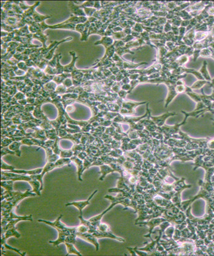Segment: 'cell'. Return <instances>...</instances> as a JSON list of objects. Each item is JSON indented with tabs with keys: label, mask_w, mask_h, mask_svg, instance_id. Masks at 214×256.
Returning <instances> with one entry per match:
<instances>
[{
	"label": "cell",
	"mask_w": 214,
	"mask_h": 256,
	"mask_svg": "<svg viewBox=\"0 0 214 256\" xmlns=\"http://www.w3.org/2000/svg\"><path fill=\"white\" fill-rule=\"evenodd\" d=\"M66 247H67V253L66 254V256H68L69 254H76L77 256H82L81 254L78 252L76 248L74 247L73 244L72 243H67V242H65L64 243Z\"/></svg>",
	"instance_id": "cell-5"
},
{
	"label": "cell",
	"mask_w": 214,
	"mask_h": 256,
	"mask_svg": "<svg viewBox=\"0 0 214 256\" xmlns=\"http://www.w3.org/2000/svg\"><path fill=\"white\" fill-rule=\"evenodd\" d=\"M28 182L30 183V185L32 186V187L33 188V190L32 191L33 192H36L38 195L40 196L41 195V193H40V192H41V191H40L41 187H39L40 182L38 181V180H31Z\"/></svg>",
	"instance_id": "cell-6"
},
{
	"label": "cell",
	"mask_w": 214,
	"mask_h": 256,
	"mask_svg": "<svg viewBox=\"0 0 214 256\" xmlns=\"http://www.w3.org/2000/svg\"><path fill=\"white\" fill-rule=\"evenodd\" d=\"M7 154H15V153L12 150H10L9 148H1V157L3 156V155H6Z\"/></svg>",
	"instance_id": "cell-10"
},
{
	"label": "cell",
	"mask_w": 214,
	"mask_h": 256,
	"mask_svg": "<svg viewBox=\"0 0 214 256\" xmlns=\"http://www.w3.org/2000/svg\"><path fill=\"white\" fill-rule=\"evenodd\" d=\"M14 236L16 238H20V234L17 231L16 228L15 227H10L6 230L4 235H1V240H6L8 238Z\"/></svg>",
	"instance_id": "cell-3"
},
{
	"label": "cell",
	"mask_w": 214,
	"mask_h": 256,
	"mask_svg": "<svg viewBox=\"0 0 214 256\" xmlns=\"http://www.w3.org/2000/svg\"><path fill=\"white\" fill-rule=\"evenodd\" d=\"M70 159H71L72 161L74 162V163L78 167V175L79 180L80 181H83V180L81 178V174H82L83 171V168L84 167V166H83L84 162H83L82 159H81L79 158H77V156L72 157V158H70Z\"/></svg>",
	"instance_id": "cell-4"
},
{
	"label": "cell",
	"mask_w": 214,
	"mask_h": 256,
	"mask_svg": "<svg viewBox=\"0 0 214 256\" xmlns=\"http://www.w3.org/2000/svg\"><path fill=\"white\" fill-rule=\"evenodd\" d=\"M97 192V190H96L94 192H93L90 196L88 198V200H85V201H78V202H71V203H68L65 204V206H70V205H73L74 206H75L76 208H77L79 211H80V215L82 216V210L88 205L90 204V200L93 198V197L95 195V194Z\"/></svg>",
	"instance_id": "cell-2"
},
{
	"label": "cell",
	"mask_w": 214,
	"mask_h": 256,
	"mask_svg": "<svg viewBox=\"0 0 214 256\" xmlns=\"http://www.w3.org/2000/svg\"><path fill=\"white\" fill-rule=\"evenodd\" d=\"M1 169L2 170H9V171H12L13 170L15 169L14 167L11 166H9L7 164H6L4 162L2 161V160H1Z\"/></svg>",
	"instance_id": "cell-9"
},
{
	"label": "cell",
	"mask_w": 214,
	"mask_h": 256,
	"mask_svg": "<svg viewBox=\"0 0 214 256\" xmlns=\"http://www.w3.org/2000/svg\"><path fill=\"white\" fill-rule=\"evenodd\" d=\"M76 235L77 237H79L81 238L82 240H85L86 242H88L89 243L93 244L96 248V251H98L99 245L97 242V238L93 234H91L89 232H86L84 234L76 232Z\"/></svg>",
	"instance_id": "cell-1"
},
{
	"label": "cell",
	"mask_w": 214,
	"mask_h": 256,
	"mask_svg": "<svg viewBox=\"0 0 214 256\" xmlns=\"http://www.w3.org/2000/svg\"><path fill=\"white\" fill-rule=\"evenodd\" d=\"M22 144H23L22 143H20V142H13L12 143H11L10 145H9V146L8 147L10 150H12V151H14L16 154H17V155L18 156H20V150H19V147H20V146L22 145Z\"/></svg>",
	"instance_id": "cell-7"
},
{
	"label": "cell",
	"mask_w": 214,
	"mask_h": 256,
	"mask_svg": "<svg viewBox=\"0 0 214 256\" xmlns=\"http://www.w3.org/2000/svg\"><path fill=\"white\" fill-rule=\"evenodd\" d=\"M71 159H69V158H61L60 159H59L56 162V165L57 166V168H60L65 165H68L71 162Z\"/></svg>",
	"instance_id": "cell-8"
}]
</instances>
